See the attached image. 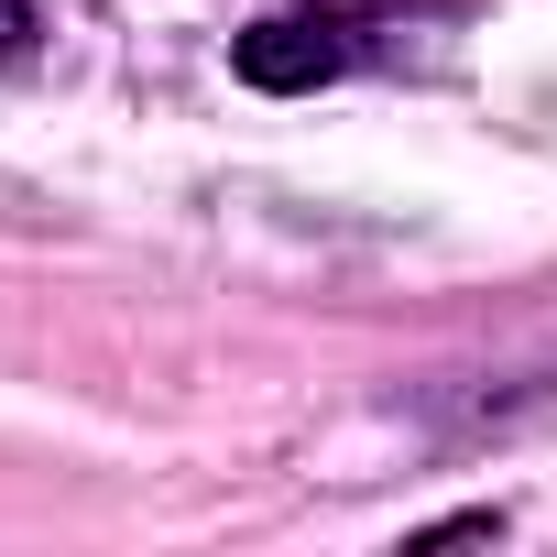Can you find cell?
<instances>
[{"label":"cell","instance_id":"cell-1","mask_svg":"<svg viewBox=\"0 0 557 557\" xmlns=\"http://www.w3.org/2000/svg\"><path fill=\"white\" fill-rule=\"evenodd\" d=\"M361 55H372V23L361 12H273V23H251L230 45L240 88H262V99H307V88L350 77Z\"/></svg>","mask_w":557,"mask_h":557},{"label":"cell","instance_id":"cell-2","mask_svg":"<svg viewBox=\"0 0 557 557\" xmlns=\"http://www.w3.org/2000/svg\"><path fill=\"white\" fill-rule=\"evenodd\" d=\"M34 34H45L34 0H0V66H23V55H34Z\"/></svg>","mask_w":557,"mask_h":557}]
</instances>
